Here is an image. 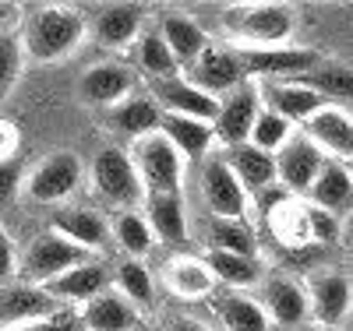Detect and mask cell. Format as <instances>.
<instances>
[{"label":"cell","instance_id":"7402d4cb","mask_svg":"<svg viewBox=\"0 0 353 331\" xmlns=\"http://www.w3.org/2000/svg\"><path fill=\"white\" fill-rule=\"evenodd\" d=\"M159 134H163L184 159H201V156L212 148V141H216V127H212V124L194 120V116H173V113H163Z\"/></svg>","mask_w":353,"mask_h":331},{"label":"cell","instance_id":"f6af8a7d","mask_svg":"<svg viewBox=\"0 0 353 331\" xmlns=\"http://www.w3.org/2000/svg\"><path fill=\"white\" fill-rule=\"evenodd\" d=\"M11 145H14L11 124H0V159H11Z\"/></svg>","mask_w":353,"mask_h":331},{"label":"cell","instance_id":"4dcf8cb0","mask_svg":"<svg viewBox=\"0 0 353 331\" xmlns=\"http://www.w3.org/2000/svg\"><path fill=\"white\" fill-rule=\"evenodd\" d=\"M205 264H209V272L216 282L230 286V289H248L258 282V261L254 257H244V254H226V250H209V257H205Z\"/></svg>","mask_w":353,"mask_h":331},{"label":"cell","instance_id":"d590c367","mask_svg":"<svg viewBox=\"0 0 353 331\" xmlns=\"http://www.w3.org/2000/svg\"><path fill=\"white\" fill-rule=\"evenodd\" d=\"M117 286H121V296L131 307H152V275L141 261H124L117 268Z\"/></svg>","mask_w":353,"mask_h":331},{"label":"cell","instance_id":"b9f144b4","mask_svg":"<svg viewBox=\"0 0 353 331\" xmlns=\"http://www.w3.org/2000/svg\"><path fill=\"white\" fill-rule=\"evenodd\" d=\"M14 272H18V257H14V247H11L8 233L0 229V282H8Z\"/></svg>","mask_w":353,"mask_h":331},{"label":"cell","instance_id":"4fadbf2b","mask_svg":"<svg viewBox=\"0 0 353 331\" xmlns=\"http://www.w3.org/2000/svg\"><path fill=\"white\" fill-rule=\"evenodd\" d=\"M131 71L124 64H113V60H106V64H96V67H88L78 81V96L88 103V106H117V103H124L128 92H131Z\"/></svg>","mask_w":353,"mask_h":331},{"label":"cell","instance_id":"d6a6232c","mask_svg":"<svg viewBox=\"0 0 353 331\" xmlns=\"http://www.w3.org/2000/svg\"><path fill=\"white\" fill-rule=\"evenodd\" d=\"M209 247L226 254H244L254 257V233L244 219H212L209 222Z\"/></svg>","mask_w":353,"mask_h":331},{"label":"cell","instance_id":"3957f363","mask_svg":"<svg viewBox=\"0 0 353 331\" xmlns=\"http://www.w3.org/2000/svg\"><path fill=\"white\" fill-rule=\"evenodd\" d=\"M131 162L141 176L145 194H176L184 180V156L156 131L149 138L134 141L131 148Z\"/></svg>","mask_w":353,"mask_h":331},{"label":"cell","instance_id":"ba28073f","mask_svg":"<svg viewBox=\"0 0 353 331\" xmlns=\"http://www.w3.org/2000/svg\"><path fill=\"white\" fill-rule=\"evenodd\" d=\"M261 113V88L254 81L237 85L233 92H226L219 99V113H216V138L233 148V145H248L251 141V127Z\"/></svg>","mask_w":353,"mask_h":331},{"label":"cell","instance_id":"cb8c5ba5","mask_svg":"<svg viewBox=\"0 0 353 331\" xmlns=\"http://www.w3.org/2000/svg\"><path fill=\"white\" fill-rule=\"evenodd\" d=\"M159 124H163V109L149 96H128L124 103H117L110 109V127L128 134V138H134V141L156 134Z\"/></svg>","mask_w":353,"mask_h":331},{"label":"cell","instance_id":"f1b7e54d","mask_svg":"<svg viewBox=\"0 0 353 331\" xmlns=\"http://www.w3.org/2000/svg\"><path fill=\"white\" fill-rule=\"evenodd\" d=\"M212 310L226 331H269V314L261 303L241 296L237 289L212 296Z\"/></svg>","mask_w":353,"mask_h":331},{"label":"cell","instance_id":"9c48e42d","mask_svg":"<svg viewBox=\"0 0 353 331\" xmlns=\"http://www.w3.org/2000/svg\"><path fill=\"white\" fill-rule=\"evenodd\" d=\"M188 81L194 88H201L205 96H212V99H223L226 92H233L237 85L251 81L244 74V64H241V56L237 50H226V46H209L194 64L188 67Z\"/></svg>","mask_w":353,"mask_h":331},{"label":"cell","instance_id":"5bb4252c","mask_svg":"<svg viewBox=\"0 0 353 331\" xmlns=\"http://www.w3.org/2000/svg\"><path fill=\"white\" fill-rule=\"evenodd\" d=\"M261 99L269 103L265 109L279 113L283 120H290V124H307L318 109H325V99H321L318 92H311L307 85H297V81H265Z\"/></svg>","mask_w":353,"mask_h":331},{"label":"cell","instance_id":"7bdbcfd3","mask_svg":"<svg viewBox=\"0 0 353 331\" xmlns=\"http://www.w3.org/2000/svg\"><path fill=\"white\" fill-rule=\"evenodd\" d=\"M170 331H216V328L198 321V317H173L170 321Z\"/></svg>","mask_w":353,"mask_h":331},{"label":"cell","instance_id":"60d3db41","mask_svg":"<svg viewBox=\"0 0 353 331\" xmlns=\"http://www.w3.org/2000/svg\"><path fill=\"white\" fill-rule=\"evenodd\" d=\"M21 191V159H0V208H8Z\"/></svg>","mask_w":353,"mask_h":331},{"label":"cell","instance_id":"4316f807","mask_svg":"<svg viewBox=\"0 0 353 331\" xmlns=\"http://www.w3.org/2000/svg\"><path fill=\"white\" fill-rule=\"evenodd\" d=\"M159 36H163V43L170 46V53L176 56V64H184V67H191L194 60L212 46L209 36L201 32V25H194V21L184 18V14H163Z\"/></svg>","mask_w":353,"mask_h":331},{"label":"cell","instance_id":"ee69618b","mask_svg":"<svg viewBox=\"0 0 353 331\" xmlns=\"http://www.w3.org/2000/svg\"><path fill=\"white\" fill-rule=\"evenodd\" d=\"M21 21V8L18 4H0V32H8L11 25Z\"/></svg>","mask_w":353,"mask_h":331},{"label":"cell","instance_id":"83f0119b","mask_svg":"<svg viewBox=\"0 0 353 331\" xmlns=\"http://www.w3.org/2000/svg\"><path fill=\"white\" fill-rule=\"evenodd\" d=\"M53 233H61L71 244L85 247V250H103L110 244V229L106 222L88 212V208H64V212L53 215Z\"/></svg>","mask_w":353,"mask_h":331},{"label":"cell","instance_id":"52a82bcc","mask_svg":"<svg viewBox=\"0 0 353 331\" xmlns=\"http://www.w3.org/2000/svg\"><path fill=\"white\" fill-rule=\"evenodd\" d=\"M92 180H96V191L121 204V208H134L141 197H145V187H141V176L131 162L128 152H121V148H106V152L96 156L92 162Z\"/></svg>","mask_w":353,"mask_h":331},{"label":"cell","instance_id":"8d00e7d4","mask_svg":"<svg viewBox=\"0 0 353 331\" xmlns=\"http://www.w3.org/2000/svg\"><path fill=\"white\" fill-rule=\"evenodd\" d=\"M286 141H290V120H283L272 109H261L258 120H254V127H251V141L248 145H254V148H261V152L276 156Z\"/></svg>","mask_w":353,"mask_h":331},{"label":"cell","instance_id":"9a60e30c","mask_svg":"<svg viewBox=\"0 0 353 331\" xmlns=\"http://www.w3.org/2000/svg\"><path fill=\"white\" fill-rule=\"evenodd\" d=\"M61 310V299H53L43 286H11L0 292V324H32Z\"/></svg>","mask_w":353,"mask_h":331},{"label":"cell","instance_id":"8fae6325","mask_svg":"<svg viewBox=\"0 0 353 331\" xmlns=\"http://www.w3.org/2000/svg\"><path fill=\"white\" fill-rule=\"evenodd\" d=\"M152 99L163 113L173 116H194L205 120V124H216V113H219V99L205 96L201 88H194L188 78H163L152 81Z\"/></svg>","mask_w":353,"mask_h":331},{"label":"cell","instance_id":"ab89813d","mask_svg":"<svg viewBox=\"0 0 353 331\" xmlns=\"http://www.w3.org/2000/svg\"><path fill=\"white\" fill-rule=\"evenodd\" d=\"M14 331H85V321H81V314L61 307L57 314H50V317H43V321H32V324H21V328H14Z\"/></svg>","mask_w":353,"mask_h":331},{"label":"cell","instance_id":"74e56055","mask_svg":"<svg viewBox=\"0 0 353 331\" xmlns=\"http://www.w3.org/2000/svg\"><path fill=\"white\" fill-rule=\"evenodd\" d=\"M21 39H14L11 32H0V103L11 96V88L21 74Z\"/></svg>","mask_w":353,"mask_h":331},{"label":"cell","instance_id":"7dc6e473","mask_svg":"<svg viewBox=\"0 0 353 331\" xmlns=\"http://www.w3.org/2000/svg\"><path fill=\"white\" fill-rule=\"evenodd\" d=\"M343 166H346V173H350V180H353V159H350V162H343Z\"/></svg>","mask_w":353,"mask_h":331},{"label":"cell","instance_id":"2e32d148","mask_svg":"<svg viewBox=\"0 0 353 331\" xmlns=\"http://www.w3.org/2000/svg\"><path fill=\"white\" fill-rule=\"evenodd\" d=\"M307 138L321 148V152H332L336 162L339 159H353V116L336 109V106H325L318 109L311 120H307Z\"/></svg>","mask_w":353,"mask_h":331},{"label":"cell","instance_id":"836d02e7","mask_svg":"<svg viewBox=\"0 0 353 331\" xmlns=\"http://www.w3.org/2000/svg\"><path fill=\"white\" fill-rule=\"evenodd\" d=\"M301 85H307L311 92H318L321 99H353V71L343 64H321L301 78Z\"/></svg>","mask_w":353,"mask_h":331},{"label":"cell","instance_id":"e0dca14e","mask_svg":"<svg viewBox=\"0 0 353 331\" xmlns=\"http://www.w3.org/2000/svg\"><path fill=\"white\" fill-rule=\"evenodd\" d=\"M307 299H311V314H314L321 324H339V321H346V314L353 310V286H350V279L339 275V272L314 275Z\"/></svg>","mask_w":353,"mask_h":331},{"label":"cell","instance_id":"30bf717a","mask_svg":"<svg viewBox=\"0 0 353 331\" xmlns=\"http://www.w3.org/2000/svg\"><path fill=\"white\" fill-rule=\"evenodd\" d=\"M201 197L212 208V219H244L248 212V191L241 187V180L233 176L226 159H205L201 166Z\"/></svg>","mask_w":353,"mask_h":331},{"label":"cell","instance_id":"5b68a950","mask_svg":"<svg viewBox=\"0 0 353 331\" xmlns=\"http://www.w3.org/2000/svg\"><path fill=\"white\" fill-rule=\"evenodd\" d=\"M237 56L248 78H265V81H293L311 74L321 64L314 50H301V46H261V50L237 46Z\"/></svg>","mask_w":353,"mask_h":331},{"label":"cell","instance_id":"6da1fadb","mask_svg":"<svg viewBox=\"0 0 353 331\" xmlns=\"http://www.w3.org/2000/svg\"><path fill=\"white\" fill-rule=\"evenodd\" d=\"M85 36V18L74 11V8H57V4H46V8H36L25 21V53L32 60H64L68 53L78 50Z\"/></svg>","mask_w":353,"mask_h":331},{"label":"cell","instance_id":"7c38bea8","mask_svg":"<svg viewBox=\"0 0 353 331\" xmlns=\"http://www.w3.org/2000/svg\"><path fill=\"white\" fill-rule=\"evenodd\" d=\"M81 184V162L74 152H53L36 173L28 180V197L53 204V201H64L68 194H74V187Z\"/></svg>","mask_w":353,"mask_h":331},{"label":"cell","instance_id":"ffe728a7","mask_svg":"<svg viewBox=\"0 0 353 331\" xmlns=\"http://www.w3.org/2000/svg\"><path fill=\"white\" fill-rule=\"evenodd\" d=\"M307 194H311L314 208H321V212H329L336 219L343 212H350V208H353V180H350L346 166L329 159L325 166H321V173H318V180L311 184Z\"/></svg>","mask_w":353,"mask_h":331},{"label":"cell","instance_id":"7a4b0ae2","mask_svg":"<svg viewBox=\"0 0 353 331\" xmlns=\"http://www.w3.org/2000/svg\"><path fill=\"white\" fill-rule=\"evenodd\" d=\"M223 28L241 39V50L276 46L293 32V11L286 4H241L223 11Z\"/></svg>","mask_w":353,"mask_h":331},{"label":"cell","instance_id":"1f68e13d","mask_svg":"<svg viewBox=\"0 0 353 331\" xmlns=\"http://www.w3.org/2000/svg\"><path fill=\"white\" fill-rule=\"evenodd\" d=\"M134 60H138V71L149 78V81H163V78H176V56L170 53V46L163 43V36L159 32H145L141 39H138V53H134Z\"/></svg>","mask_w":353,"mask_h":331},{"label":"cell","instance_id":"44dd1931","mask_svg":"<svg viewBox=\"0 0 353 331\" xmlns=\"http://www.w3.org/2000/svg\"><path fill=\"white\" fill-rule=\"evenodd\" d=\"M226 166L233 169V176L241 180L244 191L261 194L265 187L276 184V156L261 152L254 145H233L226 148Z\"/></svg>","mask_w":353,"mask_h":331},{"label":"cell","instance_id":"603a6c76","mask_svg":"<svg viewBox=\"0 0 353 331\" xmlns=\"http://www.w3.org/2000/svg\"><path fill=\"white\" fill-rule=\"evenodd\" d=\"M85 331H138V310L121 292H99L81 310Z\"/></svg>","mask_w":353,"mask_h":331},{"label":"cell","instance_id":"bcb514c9","mask_svg":"<svg viewBox=\"0 0 353 331\" xmlns=\"http://www.w3.org/2000/svg\"><path fill=\"white\" fill-rule=\"evenodd\" d=\"M346 331H353V310L346 314Z\"/></svg>","mask_w":353,"mask_h":331},{"label":"cell","instance_id":"d6986e66","mask_svg":"<svg viewBox=\"0 0 353 331\" xmlns=\"http://www.w3.org/2000/svg\"><path fill=\"white\" fill-rule=\"evenodd\" d=\"M106 282H110V272L106 264L99 261H88V264H78L71 272H64L61 279L46 282L43 289L53 296V299H68V303H88V299H96L99 292H106Z\"/></svg>","mask_w":353,"mask_h":331},{"label":"cell","instance_id":"277c9868","mask_svg":"<svg viewBox=\"0 0 353 331\" xmlns=\"http://www.w3.org/2000/svg\"><path fill=\"white\" fill-rule=\"evenodd\" d=\"M92 261V250H85L78 244H71V239H64L61 233H43L32 239V247L25 250L21 257V275L28 279V286H46L53 279H61L64 272H71V268L78 264H88Z\"/></svg>","mask_w":353,"mask_h":331},{"label":"cell","instance_id":"f35d334b","mask_svg":"<svg viewBox=\"0 0 353 331\" xmlns=\"http://www.w3.org/2000/svg\"><path fill=\"white\" fill-rule=\"evenodd\" d=\"M304 219H307V236L318 239V244H336L339 239V219L321 212V208H304Z\"/></svg>","mask_w":353,"mask_h":331},{"label":"cell","instance_id":"8992f818","mask_svg":"<svg viewBox=\"0 0 353 331\" xmlns=\"http://www.w3.org/2000/svg\"><path fill=\"white\" fill-rule=\"evenodd\" d=\"M325 162V152L307 134H290V141L276 152V180L286 194H307Z\"/></svg>","mask_w":353,"mask_h":331},{"label":"cell","instance_id":"e575fe53","mask_svg":"<svg viewBox=\"0 0 353 331\" xmlns=\"http://www.w3.org/2000/svg\"><path fill=\"white\" fill-rule=\"evenodd\" d=\"M113 236H117V244H121L134 261H138L141 254H149V250H152V244H156V233H152L149 219H141L138 212H124V215H117Z\"/></svg>","mask_w":353,"mask_h":331},{"label":"cell","instance_id":"f546056e","mask_svg":"<svg viewBox=\"0 0 353 331\" xmlns=\"http://www.w3.org/2000/svg\"><path fill=\"white\" fill-rule=\"evenodd\" d=\"M141 21H145L141 8H134V4H113V8H106L96 18V39L106 50H124L128 43H134L141 36Z\"/></svg>","mask_w":353,"mask_h":331},{"label":"cell","instance_id":"ac0fdd59","mask_svg":"<svg viewBox=\"0 0 353 331\" xmlns=\"http://www.w3.org/2000/svg\"><path fill=\"white\" fill-rule=\"evenodd\" d=\"M265 314L283 328L304 324L307 314H311V299H307L304 286H297L286 275H276V279L265 282Z\"/></svg>","mask_w":353,"mask_h":331},{"label":"cell","instance_id":"484cf974","mask_svg":"<svg viewBox=\"0 0 353 331\" xmlns=\"http://www.w3.org/2000/svg\"><path fill=\"white\" fill-rule=\"evenodd\" d=\"M149 208V226L163 244H184L188 239V208L181 191L176 194H145Z\"/></svg>","mask_w":353,"mask_h":331},{"label":"cell","instance_id":"d4e9b609","mask_svg":"<svg viewBox=\"0 0 353 331\" xmlns=\"http://www.w3.org/2000/svg\"><path fill=\"white\" fill-rule=\"evenodd\" d=\"M163 279L170 286L173 296H181V299H205V296H212V272H209V264L198 261V257H170L166 268H163Z\"/></svg>","mask_w":353,"mask_h":331}]
</instances>
